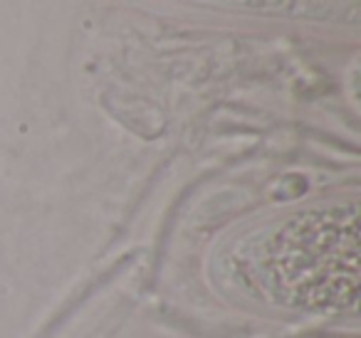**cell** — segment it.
<instances>
[{
    "instance_id": "cell-1",
    "label": "cell",
    "mask_w": 361,
    "mask_h": 338,
    "mask_svg": "<svg viewBox=\"0 0 361 338\" xmlns=\"http://www.w3.org/2000/svg\"><path fill=\"white\" fill-rule=\"evenodd\" d=\"M223 282L285 311L346 313L359 306V203H326L267 220L231 242Z\"/></svg>"
},
{
    "instance_id": "cell-2",
    "label": "cell",
    "mask_w": 361,
    "mask_h": 338,
    "mask_svg": "<svg viewBox=\"0 0 361 338\" xmlns=\"http://www.w3.org/2000/svg\"><path fill=\"white\" fill-rule=\"evenodd\" d=\"M240 11L272 13V15L314 18V20L359 23V0H203Z\"/></svg>"
}]
</instances>
